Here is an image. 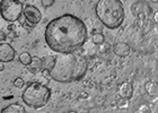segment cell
<instances>
[{"label":"cell","instance_id":"obj_1","mask_svg":"<svg viewBox=\"0 0 158 113\" xmlns=\"http://www.w3.org/2000/svg\"><path fill=\"white\" fill-rule=\"evenodd\" d=\"M44 37L48 47L56 53H73L86 42L87 28L80 18L64 14L46 25Z\"/></svg>","mask_w":158,"mask_h":113},{"label":"cell","instance_id":"obj_2","mask_svg":"<svg viewBox=\"0 0 158 113\" xmlns=\"http://www.w3.org/2000/svg\"><path fill=\"white\" fill-rule=\"evenodd\" d=\"M87 69L88 60L84 54L59 53L54 56V63L49 73L54 82L68 84L84 78Z\"/></svg>","mask_w":158,"mask_h":113},{"label":"cell","instance_id":"obj_3","mask_svg":"<svg viewBox=\"0 0 158 113\" xmlns=\"http://www.w3.org/2000/svg\"><path fill=\"white\" fill-rule=\"evenodd\" d=\"M95 11L97 18L110 30L118 28L124 22L125 13L121 0H98Z\"/></svg>","mask_w":158,"mask_h":113},{"label":"cell","instance_id":"obj_4","mask_svg":"<svg viewBox=\"0 0 158 113\" xmlns=\"http://www.w3.org/2000/svg\"><path fill=\"white\" fill-rule=\"evenodd\" d=\"M52 92L49 87L39 82H31L22 94L23 102L31 109H41L49 103Z\"/></svg>","mask_w":158,"mask_h":113},{"label":"cell","instance_id":"obj_5","mask_svg":"<svg viewBox=\"0 0 158 113\" xmlns=\"http://www.w3.org/2000/svg\"><path fill=\"white\" fill-rule=\"evenodd\" d=\"M23 3L19 0H1L0 15L6 22L14 23L19 19L23 14Z\"/></svg>","mask_w":158,"mask_h":113},{"label":"cell","instance_id":"obj_6","mask_svg":"<svg viewBox=\"0 0 158 113\" xmlns=\"http://www.w3.org/2000/svg\"><path fill=\"white\" fill-rule=\"evenodd\" d=\"M22 15H23L24 18L26 19V22L32 27L37 25L41 22V19H42V14H41V11L35 6H33V5H26V6H24L23 14Z\"/></svg>","mask_w":158,"mask_h":113},{"label":"cell","instance_id":"obj_7","mask_svg":"<svg viewBox=\"0 0 158 113\" xmlns=\"http://www.w3.org/2000/svg\"><path fill=\"white\" fill-rule=\"evenodd\" d=\"M16 56V51L9 43H0V62H10Z\"/></svg>","mask_w":158,"mask_h":113},{"label":"cell","instance_id":"obj_8","mask_svg":"<svg viewBox=\"0 0 158 113\" xmlns=\"http://www.w3.org/2000/svg\"><path fill=\"white\" fill-rule=\"evenodd\" d=\"M118 93L121 98L129 101L133 96V85H132L131 83H129V82L122 83L121 85H120V87H118Z\"/></svg>","mask_w":158,"mask_h":113},{"label":"cell","instance_id":"obj_9","mask_svg":"<svg viewBox=\"0 0 158 113\" xmlns=\"http://www.w3.org/2000/svg\"><path fill=\"white\" fill-rule=\"evenodd\" d=\"M130 45L125 42H118V43L114 44L113 47V51L114 53L118 56H121V58H124V56H128L130 54Z\"/></svg>","mask_w":158,"mask_h":113},{"label":"cell","instance_id":"obj_10","mask_svg":"<svg viewBox=\"0 0 158 113\" xmlns=\"http://www.w3.org/2000/svg\"><path fill=\"white\" fill-rule=\"evenodd\" d=\"M27 68L34 75L39 73L40 71H42V59L39 56H32V61L27 66Z\"/></svg>","mask_w":158,"mask_h":113},{"label":"cell","instance_id":"obj_11","mask_svg":"<svg viewBox=\"0 0 158 113\" xmlns=\"http://www.w3.org/2000/svg\"><path fill=\"white\" fill-rule=\"evenodd\" d=\"M26 110L23 105H20L19 103H13L9 104L8 107L1 110V113H25Z\"/></svg>","mask_w":158,"mask_h":113},{"label":"cell","instance_id":"obj_12","mask_svg":"<svg viewBox=\"0 0 158 113\" xmlns=\"http://www.w3.org/2000/svg\"><path fill=\"white\" fill-rule=\"evenodd\" d=\"M54 63V56H49L42 59V71L43 73H49Z\"/></svg>","mask_w":158,"mask_h":113},{"label":"cell","instance_id":"obj_13","mask_svg":"<svg viewBox=\"0 0 158 113\" xmlns=\"http://www.w3.org/2000/svg\"><path fill=\"white\" fill-rule=\"evenodd\" d=\"M145 88H146V92H147L150 96H157L158 86L156 82H148V83L146 84Z\"/></svg>","mask_w":158,"mask_h":113},{"label":"cell","instance_id":"obj_14","mask_svg":"<svg viewBox=\"0 0 158 113\" xmlns=\"http://www.w3.org/2000/svg\"><path fill=\"white\" fill-rule=\"evenodd\" d=\"M19 61L24 66H28L32 61V56L28 52H23V53L19 54Z\"/></svg>","mask_w":158,"mask_h":113},{"label":"cell","instance_id":"obj_15","mask_svg":"<svg viewBox=\"0 0 158 113\" xmlns=\"http://www.w3.org/2000/svg\"><path fill=\"white\" fill-rule=\"evenodd\" d=\"M105 42V36L102 33H95L93 35V43L96 45H101Z\"/></svg>","mask_w":158,"mask_h":113},{"label":"cell","instance_id":"obj_16","mask_svg":"<svg viewBox=\"0 0 158 113\" xmlns=\"http://www.w3.org/2000/svg\"><path fill=\"white\" fill-rule=\"evenodd\" d=\"M24 85H25V82L20 77H17L16 79L14 80V86L17 87V88H22V87H24Z\"/></svg>","mask_w":158,"mask_h":113},{"label":"cell","instance_id":"obj_17","mask_svg":"<svg viewBox=\"0 0 158 113\" xmlns=\"http://www.w3.org/2000/svg\"><path fill=\"white\" fill-rule=\"evenodd\" d=\"M56 2V0H41V3H42V6L44 8H50V7H52Z\"/></svg>","mask_w":158,"mask_h":113},{"label":"cell","instance_id":"obj_18","mask_svg":"<svg viewBox=\"0 0 158 113\" xmlns=\"http://www.w3.org/2000/svg\"><path fill=\"white\" fill-rule=\"evenodd\" d=\"M137 112H147V113H150L152 111L149 110L148 107H146V105H142V107H139V110L137 111Z\"/></svg>","mask_w":158,"mask_h":113},{"label":"cell","instance_id":"obj_19","mask_svg":"<svg viewBox=\"0 0 158 113\" xmlns=\"http://www.w3.org/2000/svg\"><path fill=\"white\" fill-rule=\"evenodd\" d=\"M6 39H7V34L3 31L0 30V43L3 42V41H6Z\"/></svg>","mask_w":158,"mask_h":113},{"label":"cell","instance_id":"obj_20","mask_svg":"<svg viewBox=\"0 0 158 113\" xmlns=\"http://www.w3.org/2000/svg\"><path fill=\"white\" fill-rule=\"evenodd\" d=\"M154 20H155L156 24L158 23V11H156V13H155V16H154Z\"/></svg>","mask_w":158,"mask_h":113},{"label":"cell","instance_id":"obj_21","mask_svg":"<svg viewBox=\"0 0 158 113\" xmlns=\"http://www.w3.org/2000/svg\"><path fill=\"white\" fill-rule=\"evenodd\" d=\"M3 70H5V65H3V62H0V73Z\"/></svg>","mask_w":158,"mask_h":113},{"label":"cell","instance_id":"obj_22","mask_svg":"<svg viewBox=\"0 0 158 113\" xmlns=\"http://www.w3.org/2000/svg\"><path fill=\"white\" fill-rule=\"evenodd\" d=\"M0 1H1V0H0Z\"/></svg>","mask_w":158,"mask_h":113}]
</instances>
